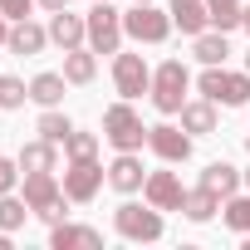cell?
<instances>
[{"mask_svg": "<svg viewBox=\"0 0 250 250\" xmlns=\"http://www.w3.org/2000/svg\"><path fill=\"white\" fill-rule=\"evenodd\" d=\"M93 74H98V54H93L88 44H79V49L64 54V79H69V83L83 88V83H93Z\"/></svg>", "mask_w": 250, "mask_h": 250, "instance_id": "20", "label": "cell"}, {"mask_svg": "<svg viewBox=\"0 0 250 250\" xmlns=\"http://www.w3.org/2000/svg\"><path fill=\"white\" fill-rule=\"evenodd\" d=\"M15 182H20V162H10L5 152H0V196L15 191Z\"/></svg>", "mask_w": 250, "mask_h": 250, "instance_id": "30", "label": "cell"}, {"mask_svg": "<svg viewBox=\"0 0 250 250\" xmlns=\"http://www.w3.org/2000/svg\"><path fill=\"white\" fill-rule=\"evenodd\" d=\"M147 147L162 162H187L191 157V133L187 128H172V123H157V128H147Z\"/></svg>", "mask_w": 250, "mask_h": 250, "instance_id": "10", "label": "cell"}, {"mask_svg": "<svg viewBox=\"0 0 250 250\" xmlns=\"http://www.w3.org/2000/svg\"><path fill=\"white\" fill-rule=\"evenodd\" d=\"M103 138L118 147V152H138L147 143V128H143V118L128 98H118L113 108H103Z\"/></svg>", "mask_w": 250, "mask_h": 250, "instance_id": "3", "label": "cell"}, {"mask_svg": "<svg viewBox=\"0 0 250 250\" xmlns=\"http://www.w3.org/2000/svg\"><path fill=\"white\" fill-rule=\"evenodd\" d=\"M191 54H196L201 64H226V54H230V44H226V35L216 30V35H196V44H191Z\"/></svg>", "mask_w": 250, "mask_h": 250, "instance_id": "26", "label": "cell"}, {"mask_svg": "<svg viewBox=\"0 0 250 250\" xmlns=\"http://www.w3.org/2000/svg\"><path fill=\"white\" fill-rule=\"evenodd\" d=\"M88 49L93 54L123 49V10H113L108 0H93V10H88Z\"/></svg>", "mask_w": 250, "mask_h": 250, "instance_id": "6", "label": "cell"}, {"mask_svg": "<svg viewBox=\"0 0 250 250\" xmlns=\"http://www.w3.org/2000/svg\"><path fill=\"white\" fill-rule=\"evenodd\" d=\"M245 30H250V5H245Z\"/></svg>", "mask_w": 250, "mask_h": 250, "instance_id": "34", "label": "cell"}, {"mask_svg": "<svg viewBox=\"0 0 250 250\" xmlns=\"http://www.w3.org/2000/svg\"><path fill=\"white\" fill-rule=\"evenodd\" d=\"M35 133H40L44 143H59V147H64V143H69V133H74V123H69L59 108H44V113H40V123H35Z\"/></svg>", "mask_w": 250, "mask_h": 250, "instance_id": "23", "label": "cell"}, {"mask_svg": "<svg viewBox=\"0 0 250 250\" xmlns=\"http://www.w3.org/2000/svg\"><path fill=\"white\" fill-rule=\"evenodd\" d=\"M40 10H49V15L54 10H69V0H40Z\"/></svg>", "mask_w": 250, "mask_h": 250, "instance_id": "32", "label": "cell"}, {"mask_svg": "<svg viewBox=\"0 0 250 250\" xmlns=\"http://www.w3.org/2000/svg\"><path fill=\"white\" fill-rule=\"evenodd\" d=\"M245 74H250V54H245Z\"/></svg>", "mask_w": 250, "mask_h": 250, "instance_id": "35", "label": "cell"}, {"mask_svg": "<svg viewBox=\"0 0 250 250\" xmlns=\"http://www.w3.org/2000/svg\"><path fill=\"white\" fill-rule=\"evenodd\" d=\"M172 30H177L172 25V10H157L152 0H138L133 10H123V35L138 40V44H162Z\"/></svg>", "mask_w": 250, "mask_h": 250, "instance_id": "4", "label": "cell"}, {"mask_svg": "<svg viewBox=\"0 0 250 250\" xmlns=\"http://www.w3.org/2000/svg\"><path fill=\"white\" fill-rule=\"evenodd\" d=\"M25 216H35L25 196H15V191H5V196H0V230H10V235H15V230L25 226Z\"/></svg>", "mask_w": 250, "mask_h": 250, "instance_id": "25", "label": "cell"}, {"mask_svg": "<svg viewBox=\"0 0 250 250\" xmlns=\"http://www.w3.org/2000/svg\"><path fill=\"white\" fill-rule=\"evenodd\" d=\"M40 5V0H0V10H5V20H30V10Z\"/></svg>", "mask_w": 250, "mask_h": 250, "instance_id": "31", "label": "cell"}, {"mask_svg": "<svg viewBox=\"0 0 250 250\" xmlns=\"http://www.w3.org/2000/svg\"><path fill=\"white\" fill-rule=\"evenodd\" d=\"M49 44H59L64 54L88 44V15H74V10H54L49 15Z\"/></svg>", "mask_w": 250, "mask_h": 250, "instance_id": "11", "label": "cell"}, {"mask_svg": "<svg viewBox=\"0 0 250 250\" xmlns=\"http://www.w3.org/2000/svg\"><path fill=\"white\" fill-rule=\"evenodd\" d=\"M216 211H221V196H216V191H206V187H196V191H187V196H182V216H187V221H196V226H201V221H211Z\"/></svg>", "mask_w": 250, "mask_h": 250, "instance_id": "22", "label": "cell"}, {"mask_svg": "<svg viewBox=\"0 0 250 250\" xmlns=\"http://www.w3.org/2000/svg\"><path fill=\"white\" fill-rule=\"evenodd\" d=\"M245 187H250V172H245Z\"/></svg>", "mask_w": 250, "mask_h": 250, "instance_id": "37", "label": "cell"}, {"mask_svg": "<svg viewBox=\"0 0 250 250\" xmlns=\"http://www.w3.org/2000/svg\"><path fill=\"white\" fill-rule=\"evenodd\" d=\"M221 216H226V226H230L235 235H250V191H245V196H240V191L226 196V211H221Z\"/></svg>", "mask_w": 250, "mask_h": 250, "instance_id": "27", "label": "cell"}, {"mask_svg": "<svg viewBox=\"0 0 250 250\" xmlns=\"http://www.w3.org/2000/svg\"><path fill=\"white\" fill-rule=\"evenodd\" d=\"M20 172H54V162H59V143H44V138H35V143H25L20 147Z\"/></svg>", "mask_w": 250, "mask_h": 250, "instance_id": "19", "label": "cell"}, {"mask_svg": "<svg viewBox=\"0 0 250 250\" xmlns=\"http://www.w3.org/2000/svg\"><path fill=\"white\" fill-rule=\"evenodd\" d=\"M64 88H69L64 74H35V79H30V98H35L40 108H59V103H64Z\"/></svg>", "mask_w": 250, "mask_h": 250, "instance_id": "21", "label": "cell"}, {"mask_svg": "<svg viewBox=\"0 0 250 250\" xmlns=\"http://www.w3.org/2000/svg\"><path fill=\"white\" fill-rule=\"evenodd\" d=\"M20 59L25 54H44V44H49V25H35V20H10V40H5Z\"/></svg>", "mask_w": 250, "mask_h": 250, "instance_id": "15", "label": "cell"}, {"mask_svg": "<svg viewBox=\"0 0 250 250\" xmlns=\"http://www.w3.org/2000/svg\"><path fill=\"white\" fill-rule=\"evenodd\" d=\"M30 98V83L15 79V74H0V108H25Z\"/></svg>", "mask_w": 250, "mask_h": 250, "instance_id": "29", "label": "cell"}, {"mask_svg": "<svg viewBox=\"0 0 250 250\" xmlns=\"http://www.w3.org/2000/svg\"><path fill=\"white\" fill-rule=\"evenodd\" d=\"M49 245H54V250H98V245H103V230L59 221V226H49Z\"/></svg>", "mask_w": 250, "mask_h": 250, "instance_id": "14", "label": "cell"}, {"mask_svg": "<svg viewBox=\"0 0 250 250\" xmlns=\"http://www.w3.org/2000/svg\"><path fill=\"white\" fill-rule=\"evenodd\" d=\"M172 25L182 30V35H206V25H211V10H206V0H172Z\"/></svg>", "mask_w": 250, "mask_h": 250, "instance_id": "16", "label": "cell"}, {"mask_svg": "<svg viewBox=\"0 0 250 250\" xmlns=\"http://www.w3.org/2000/svg\"><path fill=\"white\" fill-rule=\"evenodd\" d=\"M182 128H187L191 138L216 133V103H211V98H187V103H182Z\"/></svg>", "mask_w": 250, "mask_h": 250, "instance_id": "17", "label": "cell"}, {"mask_svg": "<svg viewBox=\"0 0 250 250\" xmlns=\"http://www.w3.org/2000/svg\"><path fill=\"white\" fill-rule=\"evenodd\" d=\"M143 182H147V172H143V157H138V152H118V157L108 162V187H113V191L133 196V191H143Z\"/></svg>", "mask_w": 250, "mask_h": 250, "instance_id": "13", "label": "cell"}, {"mask_svg": "<svg viewBox=\"0 0 250 250\" xmlns=\"http://www.w3.org/2000/svg\"><path fill=\"white\" fill-rule=\"evenodd\" d=\"M10 40V20H5V10H0V44Z\"/></svg>", "mask_w": 250, "mask_h": 250, "instance_id": "33", "label": "cell"}, {"mask_svg": "<svg viewBox=\"0 0 250 250\" xmlns=\"http://www.w3.org/2000/svg\"><path fill=\"white\" fill-rule=\"evenodd\" d=\"M64 157L69 162H88V157H98V133H69V143H64Z\"/></svg>", "mask_w": 250, "mask_h": 250, "instance_id": "28", "label": "cell"}, {"mask_svg": "<svg viewBox=\"0 0 250 250\" xmlns=\"http://www.w3.org/2000/svg\"><path fill=\"white\" fill-rule=\"evenodd\" d=\"M187 88H191V74H187V64L182 59H162L157 69H152V108L157 113H182V103H187Z\"/></svg>", "mask_w": 250, "mask_h": 250, "instance_id": "1", "label": "cell"}, {"mask_svg": "<svg viewBox=\"0 0 250 250\" xmlns=\"http://www.w3.org/2000/svg\"><path fill=\"white\" fill-rule=\"evenodd\" d=\"M25 201H30V211L44 221V216H49V206H59V201H64V182H59L54 172H25Z\"/></svg>", "mask_w": 250, "mask_h": 250, "instance_id": "9", "label": "cell"}, {"mask_svg": "<svg viewBox=\"0 0 250 250\" xmlns=\"http://www.w3.org/2000/svg\"><path fill=\"white\" fill-rule=\"evenodd\" d=\"M143 196H147V206H157V211H182V182H177V172H147V182H143Z\"/></svg>", "mask_w": 250, "mask_h": 250, "instance_id": "12", "label": "cell"}, {"mask_svg": "<svg viewBox=\"0 0 250 250\" xmlns=\"http://www.w3.org/2000/svg\"><path fill=\"white\" fill-rule=\"evenodd\" d=\"M113 88H118V98H143V93H152V69H147V59L143 54H113Z\"/></svg>", "mask_w": 250, "mask_h": 250, "instance_id": "7", "label": "cell"}, {"mask_svg": "<svg viewBox=\"0 0 250 250\" xmlns=\"http://www.w3.org/2000/svg\"><path fill=\"white\" fill-rule=\"evenodd\" d=\"M103 182H108V167H98V157L69 162V172H64V196L83 206V201H93V196L103 191Z\"/></svg>", "mask_w": 250, "mask_h": 250, "instance_id": "8", "label": "cell"}, {"mask_svg": "<svg viewBox=\"0 0 250 250\" xmlns=\"http://www.w3.org/2000/svg\"><path fill=\"white\" fill-rule=\"evenodd\" d=\"M240 182H245V172H235L230 162H206V172H201V187H206V191H216L221 201H226V196H235V191H240Z\"/></svg>", "mask_w": 250, "mask_h": 250, "instance_id": "18", "label": "cell"}, {"mask_svg": "<svg viewBox=\"0 0 250 250\" xmlns=\"http://www.w3.org/2000/svg\"><path fill=\"white\" fill-rule=\"evenodd\" d=\"M245 152H250V133H245Z\"/></svg>", "mask_w": 250, "mask_h": 250, "instance_id": "36", "label": "cell"}, {"mask_svg": "<svg viewBox=\"0 0 250 250\" xmlns=\"http://www.w3.org/2000/svg\"><path fill=\"white\" fill-rule=\"evenodd\" d=\"M196 88L216 108H245L250 103V74H230L226 64H206V74L196 79Z\"/></svg>", "mask_w": 250, "mask_h": 250, "instance_id": "2", "label": "cell"}, {"mask_svg": "<svg viewBox=\"0 0 250 250\" xmlns=\"http://www.w3.org/2000/svg\"><path fill=\"white\" fill-rule=\"evenodd\" d=\"M206 10H211V25L221 35H230L235 25H245V5H240V0H206Z\"/></svg>", "mask_w": 250, "mask_h": 250, "instance_id": "24", "label": "cell"}, {"mask_svg": "<svg viewBox=\"0 0 250 250\" xmlns=\"http://www.w3.org/2000/svg\"><path fill=\"white\" fill-rule=\"evenodd\" d=\"M113 230L123 240H138V245H152L162 240V211L157 206H138V201H123L113 211Z\"/></svg>", "mask_w": 250, "mask_h": 250, "instance_id": "5", "label": "cell"}]
</instances>
